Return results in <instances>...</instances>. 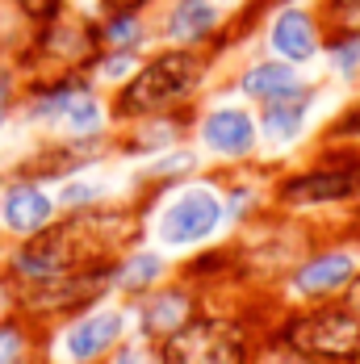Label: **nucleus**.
Listing matches in <instances>:
<instances>
[{
    "label": "nucleus",
    "instance_id": "obj_1",
    "mask_svg": "<svg viewBox=\"0 0 360 364\" xmlns=\"http://www.w3.org/2000/svg\"><path fill=\"white\" fill-rule=\"evenodd\" d=\"M226 222V201L214 184H180L176 193L155 210L151 239L159 252H184L210 243Z\"/></svg>",
    "mask_w": 360,
    "mask_h": 364
},
{
    "label": "nucleus",
    "instance_id": "obj_2",
    "mask_svg": "<svg viewBox=\"0 0 360 364\" xmlns=\"http://www.w3.org/2000/svg\"><path fill=\"white\" fill-rule=\"evenodd\" d=\"M197 75H201L197 55H189V50H168V55L151 59L143 72H134V80H130L126 92H122V113L168 109V105H176L180 97L193 92Z\"/></svg>",
    "mask_w": 360,
    "mask_h": 364
},
{
    "label": "nucleus",
    "instance_id": "obj_3",
    "mask_svg": "<svg viewBox=\"0 0 360 364\" xmlns=\"http://www.w3.org/2000/svg\"><path fill=\"white\" fill-rule=\"evenodd\" d=\"M159 364H248V343H243V331L231 323L189 318L164 339Z\"/></svg>",
    "mask_w": 360,
    "mask_h": 364
},
{
    "label": "nucleus",
    "instance_id": "obj_4",
    "mask_svg": "<svg viewBox=\"0 0 360 364\" xmlns=\"http://www.w3.org/2000/svg\"><path fill=\"white\" fill-rule=\"evenodd\" d=\"M289 343L306 356L352 360L360 356V306H331L289 323Z\"/></svg>",
    "mask_w": 360,
    "mask_h": 364
},
{
    "label": "nucleus",
    "instance_id": "obj_5",
    "mask_svg": "<svg viewBox=\"0 0 360 364\" xmlns=\"http://www.w3.org/2000/svg\"><path fill=\"white\" fill-rule=\"evenodd\" d=\"M126 310H92V314H84V318H75L72 327L59 335V360L63 364H92L101 360L109 348H117L122 343V335H126Z\"/></svg>",
    "mask_w": 360,
    "mask_h": 364
},
{
    "label": "nucleus",
    "instance_id": "obj_6",
    "mask_svg": "<svg viewBox=\"0 0 360 364\" xmlns=\"http://www.w3.org/2000/svg\"><path fill=\"white\" fill-rule=\"evenodd\" d=\"M30 117L63 130L68 139H88V134H97L105 126V105L88 88H55L42 101H34Z\"/></svg>",
    "mask_w": 360,
    "mask_h": 364
},
{
    "label": "nucleus",
    "instance_id": "obj_7",
    "mask_svg": "<svg viewBox=\"0 0 360 364\" xmlns=\"http://www.w3.org/2000/svg\"><path fill=\"white\" fill-rule=\"evenodd\" d=\"M360 272V255L348 252V247H331V252H319L310 255V259H302L297 268H293V277H289V293L293 297H306V301H314V297H331V293L348 289L352 281H356Z\"/></svg>",
    "mask_w": 360,
    "mask_h": 364
},
{
    "label": "nucleus",
    "instance_id": "obj_8",
    "mask_svg": "<svg viewBox=\"0 0 360 364\" xmlns=\"http://www.w3.org/2000/svg\"><path fill=\"white\" fill-rule=\"evenodd\" d=\"M201 143H206V151H214L222 159H243L260 143V126H255L252 113L239 109V105H218L201 117Z\"/></svg>",
    "mask_w": 360,
    "mask_h": 364
},
{
    "label": "nucleus",
    "instance_id": "obj_9",
    "mask_svg": "<svg viewBox=\"0 0 360 364\" xmlns=\"http://www.w3.org/2000/svg\"><path fill=\"white\" fill-rule=\"evenodd\" d=\"M289 205H323V201H348L360 193V164L356 168H314L306 176H293L281 188Z\"/></svg>",
    "mask_w": 360,
    "mask_h": 364
},
{
    "label": "nucleus",
    "instance_id": "obj_10",
    "mask_svg": "<svg viewBox=\"0 0 360 364\" xmlns=\"http://www.w3.org/2000/svg\"><path fill=\"white\" fill-rule=\"evenodd\" d=\"M55 218V197L38 184H13L0 197V222L13 235H38Z\"/></svg>",
    "mask_w": 360,
    "mask_h": 364
},
{
    "label": "nucleus",
    "instance_id": "obj_11",
    "mask_svg": "<svg viewBox=\"0 0 360 364\" xmlns=\"http://www.w3.org/2000/svg\"><path fill=\"white\" fill-rule=\"evenodd\" d=\"M268 46L285 59V63H310L314 55H319V26L310 21V13H302V9H285V13H277V21H272V30H268Z\"/></svg>",
    "mask_w": 360,
    "mask_h": 364
},
{
    "label": "nucleus",
    "instance_id": "obj_12",
    "mask_svg": "<svg viewBox=\"0 0 360 364\" xmlns=\"http://www.w3.org/2000/svg\"><path fill=\"white\" fill-rule=\"evenodd\" d=\"M239 88L260 101V105H272V101H289V97H297V92H306V84H302V75L293 63L285 59H264V63H252L243 80H239Z\"/></svg>",
    "mask_w": 360,
    "mask_h": 364
},
{
    "label": "nucleus",
    "instance_id": "obj_13",
    "mask_svg": "<svg viewBox=\"0 0 360 364\" xmlns=\"http://www.w3.org/2000/svg\"><path fill=\"white\" fill-rule=\"evenodd\" d=\"M193 318V297L184 289H164V293H147V301L139 306V327L147 335H172Z\"/></svg>",
    "mask_w": 360,
    "mask_h": 364
},
{
    "label": "nucleus",
    "instance_id": "obj_14",
    "mask_svg": "<svg viewBox=\"0 0 360 364\" xmlns=\"http://www.w3.org/2000/svg\"><path fill=\"white\" fill-rule=\"evenodd\" d=\"M306 109H310V88L297 92V97H289V101H272V105H264L260 122H255L260 134H264V143H272V146L297 143V134L306 130Z\"/></svg>",
    "mask_w": 360,
    "mask_h": 364
},
{
    "label": "nucleus",
    "instance_id": "obj_15",
    "mask_svg": "<svg viewBox=\"0 0 360 364\" xmlns=\"http://www.w3.org/2000/svg\"><path fill=\"white\" fill-rule=\"evenodd\" d=\"M164 272H168L164 252H134V255H126L122 268L113 272V285L126 293H147L164 281Z\"/></svg>",
    "mask_w": 360,
    "mask_h": 364
},
{
    "label": "nucleus",
    "instance_id": "obj_16",
    "mask_svg": "<svg viewBox=\"0 0 360 364\" xmlns=\"http://www.w3.org/2000/svg\"><path fill=\"white\" fill-rule=\"evenodd\" d=\"M218 26V9L210 0H180L168 17V38L172 42H197Z\"/></svg>",
    "mask_w": 360,
    "mask_h": 364
},
{
    "label": "nucleus",
    "instance_id": "obj_17",
    "mask_svg": "<svg viewBox=\"0 0 360 364\" xmlns=\"http://www.w3.org/2000/svg\"><path fill=\"white\" fill-rule=\"evenodd\" d=\"M134 38H139V17H134V13H117V17L109 21V30H105L109 46H130Z\"/></svg>",
    "mask_w": 360,
    "mask_h": 364
},
{
    "label": "nucleus",
    "instance_id": "obj_18",
    "mask_svg": "<svg viewBox=\"0 0 360 364\" xmlns=\"http://www.w3.org/2000/svg\"><path fill=\"white\" fill-rule=\"evenodd\" d=\"M97 197H101V181H68L59 193L63 205H92Z\"/></svg>",
    "mask_w": 360,
    "mask_h": 364
},
{
    "label": "nucleus",
    "instance_id": "obj_19",
    "mask_svg": "<svg viewBox=\"0 0 360 364\" xmlns=\"http://www.w3.org/2000/svg\"><path fill=\"white\" fill-rule=\"evenodd\" d=\"M331 68L344 75L360 72V38H348V42H339V46H331Z\"/></svg>",
    "mask_w": 360,
    "mask_h": 364
},
{
    "label": "nucleus",
    "instance_id": "obj_20",
    "mask_svg": "<svg viewBox=\"0 0 360 364\" xmlns=\"http://www.w3.org/2000/svg\"><path fill=\"white\" fill-rule=\"evenodd\" d=\"M130 72H134V55H130V50L109 55L105 63L97 68V75H101V80H122V75H130Z\"/></svg>",
    "mask_w": 360,
    "mask_h": 364
},
{
    "label": "nucleus",
    "instance_id": "obj_21",
    "mask_svg": "<svg viewBox=\"0 0 360 364\" xmlns=\"http://www.w3.org/2000/svg\"><path fill=\"white\" fill-rule=\"evenodd\" d=\"M21 331H13V327H4L0 331V364H17L21 360Z\"/></svg>",
    "mask_w": 360,
    "mask_h": 364
},
{
    "label": "nucleus",
    "instance_id": "obj_22",
    "mask_svg": "<svg viewBox=\"0 0 360 364\" xmlns=\"http://www.w3.org/2000/svg\"><path fill=\"white\" fill-rule=\"evenodd\" d=\"M109 364H159V360L147 352L143 343H130V348H122V352H117V356H113Z\"/></svg>",
    "mask_w": 360,
    "mask_h": 364
},
{
    "label": "nucleus",
    "instance_id": "obj_23",
    "mask_svg": "<svg viewBox=\"0 0 360 364\" xmlns=\"http://www.w3.org/2000/svg\"><path fill=\"white\" fill-rule=\"evenodd\" d=\"M335 13L344 30H360V0H335Z\"/></svg>",
    "mask_w": 360,
    "mask_h": 364
},
{
    "label": "nucleus",
    "instance_id": "obj_24",
    "mask_svg": "<svg viewBox=\"0 0 360 364\" xmlns=\"http://www.w3.org/2000/svg\"><path fill=\"white\" fill-rule=\"evenodd\" d=\"M17 4H21L26 13H34V17H46V13H51L59 0H17Z\"/></svg>",
    "mask_w": 360,
    "mask_h": 364
},
{
    "label": "nucleus",
    "instance_id": "obj_25",
    "mask_svg": "<svg viewBox=\"0 0 360 364\" xmlns=\"http://www.w3.org/2000/svg\"><path fill=\"white\" fill-rule=\"evenodd\" d=\"M339 130H344V134H360V105H356L352 113H348L344 122H339Z\"/></svg>",
    "mask_w": 360,
    "mask_h": 364
},
{
    "label": "nucleus",
    "instance_id": "obj_26",
    "mask_svg": "<svg viewBox=\"0 0 360 364\" xmlns=\"http://www.w3.org/2000/svg\"><path fill=\"white\" fill-rule=\"evenodd\" d=\"M139 4H143V0H109V9H113V13H134Z\"/></svg>",
    "mask_w": 360,
    "mask_h": 364
},
{
    "label": "nucleus",
    "instance_id": "obj_27",
    "mask_svg": "<svg viewBox=\"0 0 360 364\" xmlns=\"http://www.w3.org/2000/svg\"><path fill=\"white\" fill-rule=\"evenodd\" d=\"M0 126H4V88H0Z\"/></svg>",
    "mask_w": 360,
    "mask_h": 364
},
{
    "label": "nucleus",
    "instance_id": "obj_28",
    "mask_svg": "<svg viewBox=\"0 0 360 364\" xmlns=\"http://www.w3.org/2000/svg\"><path fill=\"white\" fill-rule=\"evenodd\" d=\"M356 306H360V281H356Z\"/></svg>",
    "mask_w": 360,
    "mask_h": 364
},
{
    "label": "nucleus",
    "instance_id": "obj_29",
    "mask_svg": "<svg viewBox=\"0 0 360 364\" xmlns=\"http://www.w3.org/2000/svg\"><path fill=\"white\" fill-rule=\"evenodd\" d=\"M30 364H42V360H30Z\"/></svg>",
    "mask_w": 360,
    "mask_h": 364
}]
</instances>
